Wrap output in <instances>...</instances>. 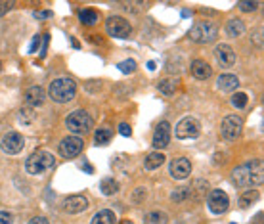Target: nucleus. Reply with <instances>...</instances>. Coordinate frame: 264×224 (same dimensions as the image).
<instances>
[{"mask_svg":"<svg viewBox=\"0 0 264 224\" xmlns=\"http://www.w3.org/2000/svg\"><path fill=\"white\" fill-rule=\"evenodd\" d=\"M232 182L238 188L247 186H262L264 184V161L253 159L245 165H239L232 171Z\"/></svg>","mask_w":264,"mask_h":224,"instance_id":"f257e3e1","label":"nucleus"},{"mask_svg":"<svg viewBox=\"0 0 264 224\" xmlns=\"http://www.w3.org/2000/svg\"><path fill=\"white\" fill-rule=\"evenodd\" d=\"M50 98L54 102L58 103H65V102H71L75 94H77V83L73 81V79H67V77H61V79H56L54 83L50 85Z\"/></svg>","mask_w":264,"mask_h":224,"instance_id":"f03ea898","label":"nucleus"},{"mask_svg":"<svg viewBox=\"0 0 264 224\" xmlns=\"http://www.w3.org/2000/svg\"><path fill=\"white\" fill-rule=\"evenodd\" d=\"M54 163H56V157H54L50 152L39 150V152H34L33 155H29L25 167H27V172H29V174H41V172L52 169Z\"/></svg>","mask_w":264,"mask_h":224,"instance_id":"7ed1b4c3","label":"nucleus"},{"mask_svg":"<svg viewBox=\"0 0 264 224\" xmlns=\"http://www.w3.org/2000/svg\"><path fill=\"white\" fill-rule=\"evenodd\" d=\"M65 127L73 134H88L92 129V117L83 109H79V111L69 113L67 119H65Z\"/></svg>","mask_w":264,"mask_h":224,"instance_id":"20e7f679","label":"nucleus"},{"mask_svg":"<svg viewBox=\"0 0 264 224\" xmlns=\"http://www.w3.org/2000/svg\"><path fill=\"white\" fill-rule=\"evenodd\" d=\"M218 34V29L214 23H209V21H199L196 25L190 29V39L196 41L199 44H207V43H213Z\"/></svg>","mask_w":264,"mask_h":224,"instance_id":"39448f33","label":"nucleus"},{"mask_svg":"<svg viewBox=\"0 0 264 224\" xmlns=\"http://www.w3.org/2000/svg\"><path fill=\"white\" fill-rule=\"evenodd\" d=\"M241 129H243V121H241L239 115H228V117H224V121L220 123L222 140H226V142L238 140L239 134H241Z\"/></svg>","mask_w":264,"mask_h":224,"instance_id":"423d86ee","label":"nucleus"},{"mask_svg":"<svg viewBox=\"0 0 264 224\" xmlns=\"http://www.w3.org/2000/svg\"><path fill=\"white\" fill-rule=\"evenodd\" d=\"M199 132H201V127L196 117H184L174 129V134L178 140H196Z\"/></svg>","mask_w":264,"mask_h":224,"instance_id":"0eeeda50","label":"nucleus"},{"mask_svg":"<svg viewBox=\"0 0 264 224\" xmlns=\"http://www.w3.org/2000/svg\"><path fill=\"white\" fill-rule=\"evenodd\" d=\"M207 205H209V211L213 215H222L230 207V198H228V194L224 190H213L207 196Z\"/></svg>","mask_w":264,"mask_h":224,"instance_id":"6e6552de","label":"nucleus"},{"mask_svg":"<svg viewBox=\"0 0 264 224\" xmlns=\"http://www.w3.org/2000/svg\"><path fill=\"white\" fill-rule=\"evenodd\" d=\"M105 31L109 36H115V39H127L132 29H130V23L127 19H123L119 16H111L105 21Z\"/></svg>","mask_w":264,"mask_h":224,"instance_id":"1a4fd4ad","label":"nucleus"},{"mask_svg":"<svg viewBox=\"0 0 264 224\" xmlns=\"http://www.w3.org/2000/svg\"><path fill=\"white\" fill-rule=\"evenodd\" d=\"M23 146H25V138L21 136L19 132H16V130H10L8 134L2 138V142H0L2 152L8 155L19 154V152L23 150Z\"/></svg>","mask_w":264,"mask_h":224,"instance_id":"9d476101","label":"nucleus"},{"mask_svg":"<svg viewBox=\"0 0 264 224\" xmlns=\"http://www.w3.org/2000/svg\"><path fill=\"white\" fill-rule=\"evenodd\" d=\"M58 152L63 159H73V157H77L81 152H83V140L79 136H67L63 138L60 142V147H58Z\"/></svg>","mask_w":264,"mask_h":224,"instance_id":"9b49d317","label":"nucleus"},{"mask_svg":"<svg viewBox=\"0 0 264 224\" xmlns=\"http://www.w3.org/2000/svg\"><path fill=\"white\" fill-rule=\"evenodd\" d=\"M169 171H171L172 178L184 180V178L190 176V172H192V163H190V159H186V157H176V159L171 161Z\"/></svg>","mask_w":264,"mask_h":224,"instance_id":"f8f14e48","label":"nucleus"},{"mask_svg":"<svg viewBox=\"0 0 264 224\" xmlns=\"http://www.w3.org/2000/svg\"><path fill=\"white\" fill-rule=\"evenodd\" d=\"M171 142V125L167 121H161L157 127H155L154 132V147L157 150H163V147L169 146Z\"/></svg>","mask_w":264,"mask_h":224,"instance_id":"ddd939ff","label":"nucleus"},{"mask_svg":"<svg viewBox=\"0 0 264 224\" xmlns=\"http://www.w3.org/2000/svg\"><path fill=\"white\" fill-rule=\"evenodd\" d=\"M214 58L220 67H232L236 63V52L232 50L228 44H218L214 48Z\"/></svg>","mask_w":264,"mask_h":224,"instance_id":"4468645a","label":"nucleus"},{"mask_svg":"<svg viewBox=\"0 0 264 224\" xmlns=\"http://www.w3.org/2000/svg\"><path fill=\"white\" fill-rule=\"evenodd\" d=\"M88 207V199L85 196H71L63 201V211L69 215H79Z\"/></svg>","mask_w":264,"mask_h":224,"instance_id":"2eb2a0df","label":"nucleus"},{"mask_svg":"<svg viewBox=\"0 0 264 224\" xmlns=\"http://www.w3.org/2000/svg\"><path fill=\"white\" fill-rule=\"evenodd\" d=\"M44 98H46V90L43 86H31L25 92V103L27 107H36V105H43Z\"/></svg>","mask_w":264,"mask_h":224,"instance_id":"dca6fc26","label":"nucleus"},{"mask_svg":"<svg viewBox=\"0 0 264 224\" xmlns=\"http://www.w3.org/2000/svg\"><path fill=\"white\" fill-rule=\"evenodd\" d=\"M192 75L197 81H207V79L213 75V67L205 60H194V63H192Z\"/></svg>","mask_w":264,"mask_h":224,"instance_id":"f3484780","label":"nucleus"},{"mask_svg":"<svg viewBox=\"0 0 264 224\" xmlns=\"http://www.w3.org/2000/svg\"><path fill=\"white\" fill-rule=\"evenodd\" d=\"M216 86H218V90H222V92H234V90H238L239 79L236 75H232V73H224V75L218 77Z\"/></svg>","mask_w":264,"mask_h":224,"instance_id":"a211bd4d","label":"nucleus"},{"mask_svg":"<svg viewBox=\"0 0 264 224\" xmlns=\"http://www.w3.org/2000/svg\"><path fill=\"white\" fill-rule=\"evenodd\" d=\"M165 163V154H159V152H154V154H149L145 157L144 161V167L147 171H155V169H159L161 165Z\"/></svg>","mask_w":264,"mask_h":224,"instance_id":"6ab92c4d","label":"nucleus"},{"mask_svg":"<svg viewBox=\"0 0 264 224\" xmlns=\"http://www.w3.org/2000/svg\"><path fill=\"white\" fill-rule=\"evenodd\" d=\"M245 33V23L241 19H230L228 25H226V34L232 39H238L239 34Z\"/></svg>","mask_w":264,"mask_h":224,"instance_id":"aec40b11","label":"nucleus"},{"mask_svg":"<svg viewBox=\"0 0 264 224\" xmlns=\"http://www.w3.org/2000/svg\"><path fill=\"white\" fill-rule=\"evenodd\" d=\"M79 19H81V23L83 25H96V21H98V12L94 8H85L79 12Z\"/></svg>","mask_w":264,"mask_h":224,"instance_id":"412c9836","label":"nucleus"},{"mask_svg":"<svg viewBox=\"0 0 264 224\" xmlns=\"http://www.w3.org/2000/svg\"><path fill=\"white\" fill-rule=\"evenodd\" d=\"M167 222H169V216H167L165 211H152L144 218V224H167Z\"/></svg>","mask_w":264,"mask_h":224,"instance_id":"4be33fe9","label":"nucleus"},{"mask_svg":"<svg viewBox=\"0 0 264 224\" xmlns=\"http://www.w3.org/2000/svg\"><path fill=\"white\" fill-rule=\"evenodd\" d=\"M90 224H115V215L111 213L109 209H103L100 213H96Z\"/></svg>","mask_w":264,"mask_h":224,"instance_id":"5701e85b","label":"nucleus"},{"mask_svg":"<svg viewBox=\"0 0 264 224\" xmlns=\"http://www.w3.org/2000/svg\"><path fill=\"white\" fill-rule=\"evenodd\" d=\"M111 136H113V132L109 129H98L94 132V144L96 146H105V144H109L111 142Z\"/></svg>","mask_w":264,"mask_h":224,"instance_id":"b1692460","label":"nucleus"},{"mask_svg":"<svg viewBox=\"0 0 264 224\" xmlns=\"http://www.w3.org/2000/svg\"><path fill=\"white\" fill-rule=\"evenodd\" d=\"M100 190H102L103 196H113L119 192V184L115 178H103L102 184H100Z\"/></svg>","mask_w":264,"mask_h":224,"instance_id":"393cba45","label":"nucleus"},{"mask_svg":"<svg viewBox=\"0 0 264 224\" xmlns=\"http://www.w3.org/2000/svg\"><path fill=\"white\" fill-rule=\"evenodd\" d=\"M157 88H159V92L165 96H172L174 94V90L178 88V85H176V81L174 79H163L161 83L157 85Z\"/></svg>","mask_w":264,"mask_h":224,"instance_id":"a878e982","label":"nucleus"},{"mask_svg":"<svg viewBox=\"0 0 264 224\" xmlns=\"http://www.w3.org/2000/svg\"><path fill=\"white\" fill-rule=\"evenodd\" d=\"M258 198H260V196H258V192H256V190H247V192L239 198V207H241V209H247V207L253 205Z\"/></svg>","mask_w":264,"mask_h":224,"instance_id":"bb28decb","label":"nucleus"},{"mask_svg":"<svg viewBox=\"0 0 264 224\" xmlns=\"http://www.w3.org/2000/svg\"><path fill=\"white\" fill-rule=\"evenodd\" d=\"M187 198H192V190L186 188V186H180V188H176L171 194V199L174 203H182V201H186Z\"/></svg>","mask_w":264,"mask_h":224,"instance_id":"cd10ccee","label":"nucleus"},{"mask_svg":"<svg viewBox=\"0 0 264 224\" xmlns=\"http://www.w3.org/2000/svg\"><path fill=\"white\" fill-rule=\"evenodd\" d=\"M247 102H249V98H247L245 92H236V94L232 96V105H234V107H238V109L247 107Z\"/></svg>","mask_w":264,"mask_h":224,"instance_id":"c85d7f7f","label":"nucleus"},{"mask_svg":"<svg viewBox=\"0 0 264 224\" xmlns=\"http://www.w3.org/2000/svg\"><path fill=\"white\" fill-rule=\"evenodd\" d=\"M251 43L256 44L258 48H264V27H258L251 33Z\"/></svg>","mask_w":264,"mask_h":224,"instance_id":"c756f323","label":"nucleus"},{"mask_svg":"<svg viewBox=\"0 0 264 224\" xmlns=\"http://www.w3.org/2000/svg\"><path fill=\"white\" fill-rule=\"evenodd\" d=\"M117 69H119V71H123V73H132V71L136 69V61H134V60L121 61V63H117Z\"/></svg>","mask_w":264,"mask_h":224,"instance_id":"7c9ffc66","label":"nucleus"},{"mask_svg":"<svg viewBox=\"0 0 264 224\" xmlns=\"http://www.w3.org/2000/svg\"><path fill=\"white\" fill-rule=\"evenodd\" d=\"M145 196H147V190L145 188H136L134 192H132V201H134V203H142Z\"/></svg>","mask_w":264,"mask_h":224,"instance_id":"2f4dec72","label":"nucleus"},{"mask_svg":"<svg viewBox=\"0 0 264 224\" xmlns=\"http://www.w3.org/2000/svg\"><path fill=\"white\" fill-rule=\"evenodd\" d=\"M19 119H21V123L25 125V123H31V121L34 119V113L29 109V107H23L21 111H19Z\"/></svg>","mask_w":264,"mask_h":224,"instance_id":"473e14b6","label":"nucleus"},{"mask_svg":"<svg viewBox=\"0 0 264 224\" xmlns=\"http://www.w3.org/2000/svg\"><path fill=\"white\" fill-rule=\"evenodd\" d=\"M256 8H258L256 2H239V10L241 12H255Z\"/></svg>","mask_w":264,"mask_h":224,"instance_id":"72a5a7b5","label":"nucleus"},{"mask_svg":"<svg viewBox=\"0 0 264 224\" xmlns=\"http://www.w3.org/2000/svg\"><path fill=\"white\" fill-rule=\"evenodd\" d=\"M14 222V216L8 211H0V224H12Z\"/></svg>","mask_w":264,"mask_h":224,"instance_id":"f704fd0d","label":"nucleus"},{"mask_svg":"<svg viewBox=\"0 0 264 224\" xmlns=\"http://www.w3.org/2000/svg\"><path fill=\"white\" fill-rule=\"evenodd\" d=\"M119 132H121V136H130V134H132V129L128 127L127 123H121V125H119Z\"/></svg>","mask_w":264,"mask_h":224,"instance_id":"c9c22d12","label":"nucleus"},{"mask_svg":"<svg viewBox=\"0 0 264 224\" xmlns=\"http://www.w3.org/2000/svg\"><path fill=\"white\" fill-rule=\"evenodd\" d=\"M39 43H41V34H36V36L33 39V43H31V46H29V54H34V52H36Z\"/></svg>","mask_w":264,"mask_h":224,"instance_id":"e433bc0d","label":"nucleus"},{"mask_svg":"<svg viewBox=\"0 0 264 224\" xmlns=\"http://www.w3.org/2000/svg\"><path fill=\"white\" fill-rule=\"evenodd\" d=\"M12 10V2H0V17Z\"/></svg>","mask_w":264,"mask_h":224,"instance_id":"4c0bfd02","label":"nucleus"},{"mask_svg":"<svg viewBox=\"0 0 264 224\" xmlns=\"http://www.w3.org/2000/svg\"><path fill=\"white\" fill-rule=\"evenodd\" d=\"M100 86H102L100 83H86L85 88L88 90V92H92V94H94V92H98V88H100Z\"/></svg>","mask_w":264,"mask_h":224,"instance_id":"58836bf2","label":"nucleus"},{"mask_svg":"<svg viewBox=\"0 0 264 224\" xmlns=\"http://www.w3.org/2000/svg\"><path fill=\"white\" fill-rule=\"evenodd\" d=\"M29 224H50L48 222V218H44V216H34L29 220Z\"/></svg>","mask_w":264,"mask_h":224,"instance_id":"ea45409f","label":"nucleus"},{"mask_svg":"<svg viewBox=\"0 0 264 224\" xmlns=\"http://www.w3.org/2000/svg\"><path fill=\"white\" fill-rule=\"evenodd\" d=\"M36 17H39V19H48V17H52V12L50 10H46V12H36Z\"/></svg>","mask_w":264,"mask_h":224,"instance_id":"a19ab883","label":"nucleus"},{"mask_svg":"<svg viewBox=\"0 0 264 224\" xmlns=\"http://www.w3.org/2000/svg\"><path fill=\"white\" fill-rule=\"evenodd\" d=\"M253 224H264V213H260L258 216L253 218Z\"/></svg>","mask_w":264,"mask_h":224,"instance_id":"79ce46f5","label":"nucleus"},{"mask_svg":"<svg viewBox=\"0 0 264 224\" xmlns=\"http://www.w3.org/2000/svg\"><path fill=\"white\" fill-rule=\"evenodd\" d=\"M83 167H85V171H86V172H90V174H92V172H94V169H92V167H90V165H88V163H85V165H83Z\"/></svg>","mask_w":264,"mask_h":224,"instance_id":"37998d69","label":"nucleus"},{"mask_svg":"<svg viewBox=\"0 0 264 224\" xmlns=\"http://www.w3.org/2000/svg\"><path fill=\"white\" fill-rule=\"evenodd\" d=\"M147 69H152V71H154V69H155V63H154V61H149V63H147Z\"/></svg>","mask_w":264,"mask_h":224,"instance_id":"c03bdc74","label":"nucleus"},{"mask_svg":"<svg viewBox=\"0 0 264 224\" xmlns=\"http://www.w3.org/2000/svg\"><path fill=\"white\" fill-rule=\"evenodd\" d=\"M121 224H134V222H130V220H123Z\"/></svg>","mask_w":264,"mask_h":224,"instance_id":"a18cd8bd","label":"nucleus"},{"mask_svg":"<svg viewBox=\"0 0 264 224\" xmlns=\"http://www.w3.org/2000/svg\"><path fill=\"white\" fill-rule=\"evenodd\" d=\"M262 103H264V96H262Z\"/></svg>","mask_w":264,"mask_h":224,"instance_id":"49530a36","label":"nucleus"}]
</instances>
